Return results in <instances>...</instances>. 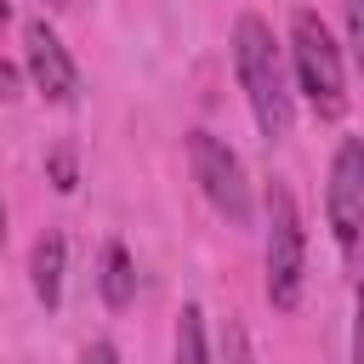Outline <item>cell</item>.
<instances>
[{
    "label": "cell",
    "mask_w": 364,
    "mask_h": 364,
    "mask_svg": "<svg viewBox=\"0 0 364 364\" xmlns=\"http://www.w3.org/2000/svg\"><path fill=\"white\" fill-rule=\"evenodd\" d=\"M171 364H210V353H205V313L193 301L176 313V358Z\"/></svg>",
    "instance_id": "9"
},
{
    "label": "cell",
    "mask_w": 364,
    "mask_h": 364,
    "mask_svg": "<svg viewBox=\"0 0 364 364\" xmlns=\"http://www.w3.org/2000/svg\"><path fill=\"white\" fill-rule=\"evenodd\" d=\"M233 74H239V91L250 102V119L267 142H284L290 136V119H296V102H290V74H284V57H279V40L273 28L245 11L233 23Z\"/></svg>",
    "instance_id": "1"
},
{
    "label": "cell",
    "mask_w": 364,
    "mask_h": 364,
    "mask_svg": "<svg viewBox=\"0 0 364 364\" xmlns=\"http://www.w3.org/2000/svg\"><path fill=\"white\" fill-rule=\"evenodd\" d=\"M222 341L233 347V353H228V364H245V330H239L233 318H228V330H222Z\"/></svg>",
    "instance_id": "14"
},
{
    "label": "cell",
    "mask_w": 364,
    "mask_h": 364,
    "mask_svg": "<svg viewBox=\"0 0 364 364\" xmlns=\"http://www.w3.org/2000/svg\"><path fill=\"white\" fill-rule=\"evenodd\" d=\"M17 80H23V68H17V63H6V68H0V85H6V97H17Z\"/></svg>",
    "instance_id": "15"
},
{
    "label": "cell",
    "mask_w": 364,
    "mask_h": 364,
    "mask_svg": "<svg viewBox=\"0 0 364 364\" xmlns=\"http://www.w3.org/2000/svg\"><path fill=\"white\" fill-rule=\"evenodd\" d=\"M353 364H364V256H358V290H353Z\"/></svg>",
    "instance_id": "12"
},
{
    "label": "cell",
    "mask_w": 364,
    "mask_h": 364,
    "mask_svg": "<svg viewBox=\"0 0 364 364\" xmlns=\"http://www.w3.org/2000/svg\"><path fill=\"white\" fill-rule=\"evenodd\" d=\"M301 279H307V228L296 193L284 182H267V301L279 313H296Z\"/></svg>",
    "instance_id": "3"
},
{
    "label": "cell",
    "mask_w": 364,
    "mask_h": 364,
    "mask_svg": "<svg viewBox=\"0 0 364 364\" xmlns=\"http://www.w3.org/2000/svg\"><path fill=\"white\" fill-rule=\"evenodd\" d=\"M324 216L341 256H358L364 245V136H341L324 182Z\"/></svg>",
    "instance_id": "5"
},
{
    "label": "cell",
    "mask_w": 364,
    "mask_h": 364,
    "mask_svg": "<svg viewBox=\"0 0 364 364\" xmlns=\"http://www.w3.org/2000/svg\"><path fill=\"white\" fill-rule=\"evenodd\" d=\"M23 68H28V80H34V91L46 102H57V108H74L80 102V68H74L68 46L57 40V28L46 17H28L23 23Z\"/></svg>",
    "instance_id": "6"
},
{
    "label": "cell",
    "mask_w": 364,
    "mask_h": 364,
    "mask_svg": "<svg viewBox=\"0 0 364 364\" xmlns=\"http://www.w3.org/2000/svg\"><path fill=\"white\" fill-rule=\"evenodd\" d=\"M80 364H119V353H114V341H91L80 353Z\"/></svg>",
    "instance_id": "13"
},
{
    "label": "cell",
    "mask_w": 364,
    "mask_h": 364,
    "mask_svg": "<svg viewBox=\"0 0 364 364\" xmlns=\"http://www.w3.org/2000/svg\"><path fill=\"white\" fill-rule=\"evenodd\" d=\"M188 159H193V182H199V193L210 199V210H216L222 222H233V228H250V182H245L239 154H233L222 136L193 131V136H188Z\"/></svg>",
    "instance_id": "4"
},
{
    "label": "cell",
    "mask_w": 364,
    "mask_h": 364,
    "mask_svg": "<svg viewBox=\"0 0 364 364\" xmlns=\"http://www.w3.org/2000/svg\"><path fill=\"white\" fill-rule=\"evenodd\" d=\"M97 290H102V301L114 307V313H125L131 301H136V262H131V250L114 239V245H102V262H97Z\"/></svg>",
    "instance_id": "8"
},
{
    "label": "cell",
    "mask_w": 364,
    "mask_h": 364,
    "mask_svg": "<svg viewBox=\"0 0 364 364\" xmlns=\"http://www.w3.org/2000/svg\"><path fill=\"white\" fill-rule=\"evenodd\" d=\"M63 267H68V245H63V233H40L34 250H28V284H34V296H40L46 313L63 301Z\"/></svg>",
    "instance_id": "7"
},
{
    "label": "cell",
    "mask_w": 364,
    "mask_h": 364,
    "mask_svg": "<svg viewBox=\"0 0 364 364\" xmlns=\"http://www.w3.org/2000/svg\"><path fill=\"white\" fill-rule=\"evenodd\" d=\"M46 176H51V188H57V193H74V188H80V165H74V142H57V148L46 154Z\"/></svg>",
    "instance_id": "10"
},
{
    "label": "cell",
    "mask_w": 364,
    "mask_h": 364,
    "mask_svg": "<svg viewBox=\"0 0 364 364\" xmlns=\"http://www.w3.org/2000/svg\"><path fill=\"white\" fill-rule=\"evenodd\" d=\"M347 6V46H353V63L364 74V0H341Z\"/></svg>",
    "instance_id": "11"
},
{
    "label": "cell",
    "mask_w": 364,
    "mask_h": 364,
    "mask_svg": "<svg viewBox=\"0 0 364 364\" xmlns=\"http://www.w3.org/2000/svg\"><path fill=\"white\" fill-rule=\"evenodd\" d=\"M290 68H296V91L307 97V108L318 119H341L347 114V80H341V46L330 40L318 11H296L290 17Z\"/></svg>",
    "instance_id": "2"
}]
</instances>
